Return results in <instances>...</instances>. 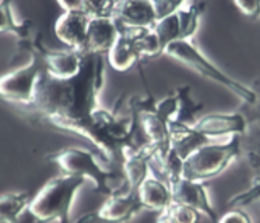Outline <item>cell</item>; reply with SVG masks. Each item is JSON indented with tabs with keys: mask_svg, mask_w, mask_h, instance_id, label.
Instances as JSON below:
<instances>
[{
	"mask_svg": "<svg viewBox=\"0 0 260 223\" xmlns=\"http://www.w3.org/2000/svg\"><path fill=\"white\" fill-rule=\"evenodd\" d=\"M112 18L119 29H151L157 22L154 2H115Z\"/></svg>",
	"mask_w": 260,
	"mask_h": 223,
	"instance_id": "obj_10",
	"label": "cell"
},
{
	"mask_svg": "<svg viewBox=\"0 0 260 223\" xmlns=\"http://www.w3.org/2000/svg\"><path fill=\"white\" fill-rule=\"evenodd\" d=\"M31 32V22L18 21L13 13L12 3L0 2V33H14L18 39L27 41Z\"/></svg>",
	"mask_w": 260,
	"mask_h": 223,
	"instance_id": "obj_18",
	"label": "cell"
},
{
	"mask_svg": "<svg viewBox=\"0 0 260 223\" xmlns=\"http://www.w3.org/2000/svg\"><path fill=\"white\" fill-rule=\"evenodd\" d=\"M151 29L155 33V36L158 38L159 45L162 46L164 50L168 45L174 44L176 41H182L181 21H179V16H178V9L174 13H171L170 16L159 18Z\"/></svg>",
	"mask_w": 260,
	"mask_h": 223,
	"instance_id": "obj_17",
	"label": "cell"
},
{
	"mask_svg": "<svg viewBox=\"0 0 260 223\" xmlns=\"http://www.w3.org/2000/svg\"><path fill=\"white\" fill-rule=\"evenodd\" d=\"M200 213L190 206L174 202L164 211L159 212L157 223H199Z\"/></svg>",
	"mask_w": 260,
	"mask_h": 223,
	"instance_id": "obj_19",
	"label": "cell"
},
{
	"mask_svg": "<svg viewBox=\"0 0 260 223\" xmlns=\"http://www.w3.org/2000/svg\"><path fill=\"white\" fill-rule=\"evenodd\" d=\"M94 222H98V217H96V211L87 212L85 215L80 216L77 220H74V222H70V223H94Z\"/></svg>",
	"mask_w": 260,
	"mask_h": 223,
	"instance_id": "obj_22",
	"label": "cell"
},
{
	"mask_svg": "<svg viewBox=\"0 0 260 223\" xmlns=\"http://www.w3.org/2000/svg\"><path fill=\"white\" fill-rule=\"evenodd\" d=\"M119 38V28L112 17H92L85 36V52L107 56Z\"/></svg>",
	"mask_w": 260,
	"mask_h": 223,
	"instance_id": "obj_13",
	"label": "cell"
},
{
	"mask_svg": "<svg viewBox=\"0 0 260 223\" xmlns=\"http://www.w3.org/2000/svg\"><path fill=\"white\" fill-rule=\"evenodd\" d=\"M105 81V56L84 52L79 72L69 80L42 74L34 107L52 127L77 134L87 139L101 107L98 98Z\"/></svg>",
	"mask_w": 260,
	"mask_h": 223,
	"instance_id": "obj_1",
	"label": "cell"
},
{
	"mask_svg": "<svg viewBox=\"0 0 260 223\" xmlns=\"http://www.w3.org/2000/svg\"><path fill=\"white\" fill-rule=\"evenodd\" d=\"M144 211L139 201L136 190L130 189L120 194L108 197L107 201L96 209L98 222L126 223Z\"/></svg>",
	"mask_w": 260,
	"mask_h": 223,
	"instance_id": "obj_11",
	"label": "cell"
},
{
	"mask_svg": "<svg viewBox=\"0 0 260 223\" xmlns=\"http://www.w3.org/2000/svg\"><path fill=\"white\" fill-rule=\"evenodd\" d=\"M63 14L55 22V33L68 49L85 52V36L90 18L83 11V2H59Z\"/></svg>",
	"mask_w": 260,
	"mask_h": 223,
	"instance_id": "obj_7",
	"label": "cell"
},
{
	"mask_svg": "<svg viewBox=\"0 0 260 223\" xmlns=\"http://www.w3.org/2000/svg\"><path fill=\"white\" fill-rule=\"evenodd\" d=\"M144 211L162 212L172 204V193L168 184L153 174H148L136 189Z\"/></svg>",
	"mask_w": 260,
	"mask_h": 223,
	"instance_id": "obj_15",
	"label": "cell"
},
{
	"mask_svg": "<svg viewBox=\"0 0 260 223\" xmlns=\"http://www.w3.org/2000/svg\"><path fill=\"white\" fill-rule=\"evenodd\" d=\"M139 29H119V38L108 52V64L116 71H127L142 61L136 45V33Z\"/></svg>",
	"mask_w": 260,
	"mask_h": 223,
	"instance_id": "obj_14",
	"label": "cell"
},
{
	"mask_svg": "<svg viewBox=\"0 0 260 223\" xmlns=\"http://www.w3.org/2000/svg\"><path fill=\"white\" fill-rule=\"evenodd\" d=\"M164 55L192 68L193 71L199 72L200 76L225 87L232 94L237 95L239 99H242L246 105H253L259 99V94L253 88L239 83L225 74L220 67H217L213 61L207 59L192 41H176L174 44L168 45L165 48Z\"/></svg>",
	"mask_w": 260,
	"mask_h": 223,
	"instance_id": "obj_4",
	"label": "cell"
},
{
	"mask_svg": "<svg viewBox=\"0 0 260 223\" xmlns=\"http://www.w3.org/2000/svg\"><path fill=\"white\" fill-rule=\"evenodd\" d=\"M172 201L178 204L190 206L202 215H206L213 223L218 220V212L215 211L209 197V191L203 181L181 176L170 184Z\"/></svg>",
	"mask_w": 260,
	"mask_h": 223,
	"instance_id": "obj_9",
	"label": "cell"
},
{
	"mask_svg": "<svg viewBox=\"0 0 260 223\" xmlns=\"http://www.w3.org/2000/svg\"><path fill=\"white\" fill-rule=\"evenodd\" d=\"M48 159L60 167L63 174L79 176L91 181L96 193L107 198L130 190L122 167L107 166L100 156L85 148L68 146L51 154Z\"/></svg>",
	"mask_w": 260,
	"mask_h": 223,
	"instance_id": "obj_2",
	"label": "cell"
},
{
	"mask_svg": "<svg viewBox=\"0 0 260 223\" xmlns=\"http://www.w3.org/2000/svg\"><path fill=\"white\" fill-rule=\"evenodd\" d=\"M35 50L40 52L44 60L45 72L55 80H69L74 77L81 66L83 53L77 50H48L40 45H35Z\"/></svg>",
	"mask_w": 260,
	"mask_h": 223,
	"instance_id": "obj_12",
	"label": "cell"
},
{
	"mask_svg": "<svg viewBox=\"0 0 260 223\" xmlns=\"http://www.w3.org/2000/svg\"><path fill=\"white\" fill-rule=\"evenodd\" d=\"M193 130L207 141H218L224 137H242L248 130V120L243 113H210L200 117Z\"/></svg>",
	"mask_w": 260,
	"mask_h": 223,
	"instance_id": "obj_8",
	"label": "cell"
},
{
	"mask_svg": "<svg viewBox=\"0 0 260 223\" xmlns=\"http://www.w3.org/2000/svg\"><path fill=\"white\" fill-rule=\"evenodd\" d=\"M87 180L79 176L62 174L51 178L44 187L31 198L28 212L40 223L59 220L70 223V212L76 195Z\"/></svg>",
	"mask_w": 260,
	"mask_h": 223,
	"instance_id": "obj_3",
	"label": "cell"
},
{
	"mask_svg": "<svg viewBox=\"0 0 260 223\" xmlns=\"http://www.w3.org/2000/svg\"><path fill=\"white\" fill-rule=\"evenodd\" d=\"M242 154L241 137H232L225 142L209 141L200 145L183 161V177L206 183L225 170Z\"/></svg>",
	"mask_w": 260,
	"mask_h": 223,
	"instance_id": "obj_5",
	"label": "cell"
},
{
	"mask_svg": "<svg viewBox=\"0 0 260 223\" xmlns=\"http://www.w3.org/2000/svg\"><path fill=\"white\" fill-rule=\"evenodd\" d=\"M217 223H253L246 212H243L241 208H231L230 211L224 212L218 216Z\"/></svg>",
	"mask_w": 260,
	"mask_h": 223,
	"instance_id": "obj_20",
	"label": "cell"
},
{
	"mask_svg": "<svg viewBox=\"0 0 260 223\" xmlns=\"http://www.w3.org/2000/svg\"><path fill=\"white\" fill-rule=\"evenodd\" d=\"M44 71L45 67L42 56L38 50L34 49L29 63L0 77V99L24 106H32Z\"/></svg>",
	"mask_w": 260,
	"mask_h": 223,
	"instance_id": "obj_6",
	"label": "cell"
},
{
	"mask_svg": "<svg viewBox=\"0 0 260 223\" xmlns=\"http://www.w3.org/2000/svg\"><path fill=\"white\" fill-rule=\"evenodd\" d=\"M234 5L237 6L238 10L245 14L249 18H259L260 17V2L256 0H246V2H235Z\"/></svg>",
	"mask_w": 260,
	"mask_h": 223,
	"instance_id": "obj_21",
	"label": "cell"
},
{
	"mask_svg": "<svg viewBox=\"0 0 260 223\" xmlns=\"http://www.w3.org/2000/svg\"><path fill=\"white\" fill-rule=\"evenodd\" d=\"M29 202L27 193L0 195V223H40L28 212Z\"/></svg>",
	"mask_w": 260,
	"mask_h": 223,
	"instance_id": "obj_16",
	"label": "cell"
}]
</instances>
